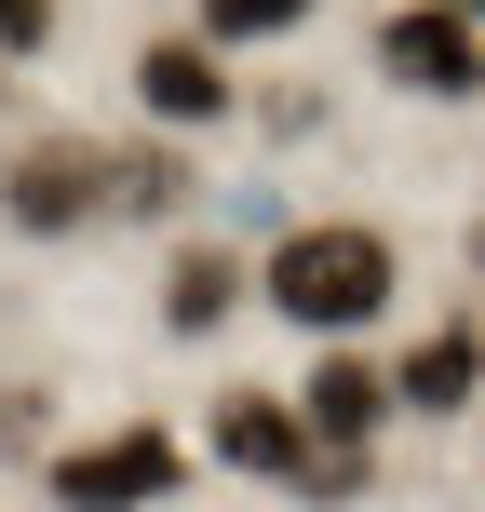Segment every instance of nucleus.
<instances>
[{
    "label": "nucleus",
    "mask_w": 485,
    "mask_h": 512,
    "mask_svg": "<svg viewBox=\"0 0 485 512\" xmlns=\"http://www.w3.org/2000/svg\"><path fill=\"white\" fill-rule=\"evenodd\" d=\"M270 310L310 337H351L391 310V230H364V216H310V230L270 243Z\"/></svg>",
    "instance_id": "obj_1"
},
{
    "label": "nucleus",
    "mask_w": 485,
    "mask_h": 512,
    "mask_svg": "<svg viewBox=\"0 0 485 512\" xmlns=\"http://www.w3.org/2000/svg\"><path fill=\"white\" fill-rule=\"evenodd\" d=\"M216 459H230V472H270V486H297V499H351L364 486V459H324L310 418L270 405V391H230V405H216Z\"/></svg>",
    "instance_id": "obj_2"
},
{
    "label": "nucleus",
    "mask_w": 485,
    "mask_h": 512,
    "mask_svg": "<svg viewBox=\"0 0 485 512\" xmlns=\"http://www.w3.org/2000/svg\"><path fill=\"white\" fill-rule=\"evenodd\" d=\"M176 486H189V459H176V432H149V418L54 459V499H68V512H149V499H176Z\"/></svg>",
    "instance_id": "obj_3"
},
{
    "label": "nucleus",
    "mask_w": 485,
    "mask_h": 512,
    "mask_svg": "<svg viewBox=\"0 0 485 512\" xmlns=\"http://www.w3.org/2000/svg\"><path fill=\"white\" fill-rule=\"evenodd\" d=\"M378 68L405 81V95H472V81H485V41H472L459 0H418V14L378 27Z\"/></svg>",
    "instance_id": "obj_4"
},
{
    "label": "nucleus",
    "mask_w": 485,
    "mask_h": 512,
    "mask_svg": "<svg viewBox=\"0 0 485 512\" xmlns=\"http://www.w3.org/2000/svg\"><path fill=\"white\" fill-rule=\"evenodd\" d=\"M297 418H310V445H324V459H364V432L391 418V364L324 351V364H310V391H297Z\"/></svg>",
    "instance_id": "obj_5"
},
{
    "label": "nucleus",
    "mask_w": 485,
    "mask_h": 512,
    "mask_svg": "<svg viewBox=\"0 0 485 512\" xmlns=\"http://www.w3.org/2000/svg\"><path fill=\"white\" fill-rule=\"evenodd\" d=\"M14 216H27V230H81V216H108V149H27V162H14Z\"/></svg>",
    "instance_id": "obj_6"
},
{
    "label": "nucleus",
    "mask_w": 485,
    "mask_h": 512,
    "mask_svg": "<svg viewBox=\"0 0 485 512\" xmlns=\"http://www.w3.org/2000/svg\"><path fill=\"white\" fill-rule=\"evenodd\" d=\"M135 95H149L162 122H216V108H230V68H216L203 41H149L135 54Z\"/></svg>",
    "instance_id": "obj_7"
},
{
    "label": "nucleus",
    "mask_w": 485,
    "mask_h": 512,
    "mask_svg": "<svg viewBox=\"0 0 485 512\" xmlns=\"http://www.w3.org/2000/svg\"><path fill=\"white\" fill-rule=\"evenodd\" d=\"M472 391H485V337H472V324H445V337H418V351H405L391 405H432V418H459Z\"/></svg>",
    "instance_id": "obj_8"
},
{
    "label": "nucleus",
    "mask_w": 485,
    "mask_h": 512,
    "mask_svg": "<svg viewBox=\"0 0 485 512\" xmlns=\"http://www.w3.org/2000/svg\"><path fill=\"white\" fill-rule=\"evenodd\" d=\"M230 297H243V270H230V256H176V283H162V310H176V324H216Z\"/></svg>",
    "instance_id": "obj_9"
},
{
    "label": "nucleus",
    "mask_w": 485,
    "mask_h": 512,
    "mask_svg": "<svg viewBox=\"0 0 485 512\" xmlns=\"http://www.w3.org/2000/svg\"><path fill=\"white\" fill-rule=\"evenodd\" d=\"M176 189H189V162H162V149L108 162V203H122V216H162V203H176Z\"/></svg>",
    "instance_id": "obj_10"
},
{
    "label": "nucleus",
    "mask_w": 485,
    "mask_h": 512,
    "mask_svg": "<svg viewBox=\"0 0 485 512\" xmlns=\"http://www.w3.org/2000/svg\"><path fill=\"white\" fill-rule=\"evenodd\" d=\"M203 14H216V41H270V27H297L310 0H203Z\"/></svg>",
    "instance_id": "obj_11"
},
{
    "label": "nucleus",
    "mask_w": 485,
    "mask_h": 512,
    "mask_svg": "<svg viewBox=\"0 0 485 512\" xmlns=\"http://www.w3.org/2000/svg\"><path fill=\"white\" fill-rule=\"evenodd\" d=\"M54 27V0H0V41H41Z\"/></svg>",
    "instance_id": "obj_12"
},
{
    "label": "nucleus",
    "mask_w": 485,
    "mask_h": 512,
    "mask_svg": "<svg viewBox=\"0 0 485 512\" xmlns=\"http://www.w3.org/2000/svg\"><path fill=\"white\" fill-rule=\"evenodd\" d=\"M459 14H485V0H459Z\"/></svg>",
    "instance_id": "obj_13"
}]
</instances>
